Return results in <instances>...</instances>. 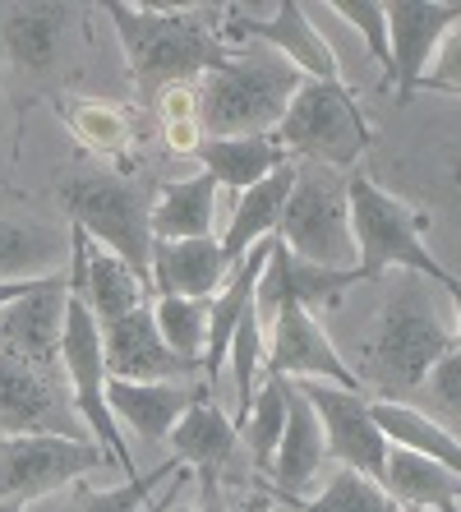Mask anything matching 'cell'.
<instances>
[{"mask_svg": "<svg viewBox=\"0 0 461 512\" xmlns=\"http://www.w3.org/2000/svg\"><path fill=\"white\" fill-rule=\"evenodd\" d=\"M222 240H153V291L157 296H185V300H213L226 286Z\"/></svg>", "mask_w": 461, "mask_h": 512, "instance_id": "obj_22", "label": "cell"}, {"mask_svg": "<svg viewBox=\"0 0 461 512\" xmlns=\"http://www.w3.org/2000/svg\"><path fill=\"white\" fill-rule=\"evenodd\" d=\"M171 448H176V462L194 466L203 485V503L222 499V466L231 462L240 443V429L217 411V402H208V393L194 397V406L176 420V429L166 434Z\"/></svg>", "mask_w": 461, "mask_h": 512, "instance_id": "obj_21", "label": "cell"}, {"mask_svg": "<svg viewBox=\"0 0 461 512\" xmlns=\"http://www.w3.org/2000/svg\"><path fill=\"white\" fill-rule=\"evenodd\" d=\"M291 512H406V508L392 499L379 480L360 476L351 466H337L328 476V485H323L314 499L296 503Z\"/></svg>", "mask_w": 461, "mask_h": 512, "instance_id": "obj_31", "label": "cell"}, {"mask_svg": "<svg viewBox=\"0 0 461 512\" xmlns=\"http://www.w3.org/2000/svg\"><path fill=\"white\" fill-rule=\"evenodd\" d=\"M153 185L120 171L102 176H70L60 185L65 217L83 236L111 250L120 263H130L148 291H153Z\"/></svg>", "mask_w": 461, "mask_h": 512, "instance_id": "obj_4", "label": "cell"}, {"mask_svg": "<svg viewBox=\"0 0 461 512\" xmlns=\"http://www.w3.org/2000/svg\"><path fill=\"white\" fill-rule=\"evenodd\" d=\"M28 434L88 439V429L74 411L70 383L0 351V439H28Z\"/></svg>", "mask_w": 461, "mask_h": 512, "instance_id": "obj_10", "label": "cell"}, {"mask_svg": "<svg viewBox=\"0 0 461 512\" xmlns=\"http://www.w3.org/2000/svg\"><path fill=\"white\" fill-rule=\"evenodd\" d=\"M383 489L402 503L406 512L434 508V512H457L461 508V480L443 471L438 462L411 453V448H388V471H383Z\"/></svg>", "mask_w": 461, "mask_h": 512, "instance_id": "obj_25", "label": "cell"}, {"mask_svg": "<svg viewBox=\"0 0 461 512\" xmlns=\"http://www.w3.org/2000/svg\"><path fill=\"white\" fill-rule=\"evenodd\" d=\"M60 374L70 383L74 411H79L83 429L97 448H107L111 462H120L125 476H139L130 443L120 439V425L107 411V360H102V328H97L93 310L83 305V296L65 291V323H60Z\"/></svg>", "mask_w": 461, "mask_h": 512, "instance_id": "obj_8", "label": "cell"}, {"mask_svg": "<svg viewBox=\"0 0 461 512\" xmlns=\"http://www.w3.org/2000/svg\"><path fill=\"white\" fill-rule=\"evenodd\" d=\"M203 388L190 383H125L107 379V411L116 425H130L143 443H162L176 420L194 406Z\"/></svg>", "mask_w": 461, "mask_h": 512, "instance_id": "obj_23", "label": "cell"}, {"mask_svg": "<svg viewBox=\"0 0 461 512\" xmlns=\"http://www.w3.org/2000/svg\"><path fill=\"white\" fill-rule=\"evenodd\" d=\"M28 503H14V499H0V512H24Z\"/></svg>", "mask_w": 461, "mask_h": 512, "instance_id": "obj_42", "label": "cell"}, {"mask_svg": "<svg viewBox=\"0 0 461 512\" xmlns=\"http://www.w3.org/2000/svg\"><path fill=\"white\" fill-rule=\"evenodd\" d=\"M305 74L263 42L226 47L199 84V125L208 139H272Z\"/></svg>", "mask_w": 461, "mask_h": 512, "instance_id": "obj_2", "label": "cell"}, {"mask_svg": "<svg viewBox=\"0 0 461 512\" xmlns=\"http://www.w3.org/2000/svg\"><path fill=\"white\" fill-rule=\"evenodd\" d=\"M286 393H291V379L282 374H268L263 388L254 393V406H249L245 416V443H249V457H254V471H268L272 466V453H277V443H282V429H286Z\"/></svg>", "mask_w": 461, "mask_h": 512, "instance_id": "obj_30", "label": "cell"}, {"mask_svg": "<svg viewBox=\"0 0 461 512\" xmlns=\"http://www.w3.org/2000/svg\"><path fill=\"white\" fill-rule=\"evenodd\" d=\"M194 157H199L203 176H213L217 185H226V190H236V194L254 190L282 162H291L272 139H203Z\"/></svg>", "mask_w": 461, "mask_h": 512, "instance_id": "obj_27", "label": "cell"}, {"mask_svg": "<svg viewBox=\"0 0 461 512\" xmlns=\"http://www.w3.org/2000/svg\"><path fill=\"white\" fill-rule=\"evenodd\" d=\"M153 107H157V120H162V125H176V120H199V93H194V88H185V84L166 88Z\"/></svg>", "mask_w": 461, "mask_h": 512, "instance_id": "obj_37", "label": "cell"}, {"mask_svg": "<svg viewBox=\"0 0 461 512\" xmlns=\"http://www.w3.org/2000/svg\"><path fill=\"white\" fill-rule=\"evenodd\" d=\"M461 24V5H388V51H392V84H397V102L415 93V84L425 79L434 51L443 47V37Z\"/></svg>", "mask_w": 461, "mask_h": 512, "instance_id": "obj_20", "label": "cell"}, {"mask_svg": "<svg viewBox=\"0 0 461 512\" xmlns=\"http://www.w3.org/2000/svg\"><path fill=\"white\" fill-rule=\"evenodd\" d=\"M332 19L351 24L355 33L365 37L369 56L383 65V74L392 79V51H388V5H323Z\"/></svg>", "mask_w": 461, "mask_h": 512, "instance_id": "obj_35", "label": "cell"}, {"mask_svg": "<svg viewBox=\"0 0 461 512\" xmlns=\"http://www.w3.org/2000/svg\"><path fill=\"white\" fill-rule=\"evenodd\" d=\"M102 10L125 47L134 93L148 107L166 88H190V79H203L226 51L213 28L199 19V10H162V5H102Z\"/></svg>", "mask_w": 461, "mask_h": 512, "instance_id": "obj_3", "label": "cell"}, {"mask_svg": "<svg viewBox=\"0 0 461 512\" xmlns=\"http://www.w3.org/2000/svg\"><path fill=\"white\" fill-rule=\"evenodd\" d=\"M65 286H70V296H83V305L93 310L97 328H107V323L134 314L153 296V291L134 277L130 263H120L111 250L93 245L74 222H70V273H65Z\"/></svg>", "mask_w": 461, "mask_h": 512, "instance_id": "obj_14", "label": "cell"}, {"mask_svg": "<svg viewBox=\"0 0 461 512\" xmlns=\"http://www.w3.org/2000/svg\"><path fill=\"white\" fill-rule=\"evenodd\" d=\"M346 213H351V240H355V273L360 282H379L392 268L429 277L443 291H457V277L425 250L420 240V217L406 208L397 194H388L383 185H374L369 176L351 171L346 176Z\"/></svg>", "mask_w": 461, "mask_h": 512, "instance_id": "obj_5", "label": "cell"}, {"mask_svg": "<svg viewBox=\"0 0 461 512\" xmlns=\"http://www.w3.org/2000/svg\"><path fill=\"white\" fill-rule=\"evenodd\" d=\"M369 411H374V425L383 429V439L392 448H411V453L429 457V462H438L443 471H452L461 480V443L452 439L448 429H438L434 420L420 416L406 402H369Z\"/></svg>", "mask_w": 461, "mask_h": 512, "instance_id": "obj_29", "label": "cell"}, {"mask_svg": "<svg viewBox=\"0 0 461 512\" xmlns=\"http://www.w3.org/2000/svg\"><path fill=\"white\" fill-rule=\"evenodd\" d=\"M272 143L282 148L291 162H323V167H355L369 148V125L355 107L351 88L332 84H300L291 97L282 125L272 130Z\"/></svg>", "mask_w": 461, "mask_h": 512, "instance_id": "obj_7", "label": "cell"}, {"mask_svg": "<svg viewBox=\"0 0 461 512\" xmlns=\"http://www.w3.org/2000/svg\"><path fill=\"white\" fill-rule=\"evenodd\" d=\"M185 485H190V471L180 466V471H176V480L166 485V494H162V499H157V503H148V508H143V512H171V508H176V494H180V489H185Z\"/></svg>", "mask_w": 461, "mask_h": 512, "instance_id": "obj_39", "label": "cell"}, {"mask_svg": "<svg viewBox=\"0 0 461 512\" xmlns=\"http://www.w3.org/2000/svg\"><path fill=\"white\" fill-rule=\"evenodd\" d=\"M180 466L185 462H166L157 471H139L134 480H125L116 489H79V499H74L70 512H143L148 508V494L157 485H166V480H176Z\"/></svg>", "mask_w": 461, "mask_h": 512, "instance_id": "obj_34", "label": "cell"}, {"mask_svg": "<svg viewBox=\"0 0 461 512\" xmlns=\"http://www.w3.org/2000/svg\"><path fill=\"white\" fill-rule=\"evenodd\" d=\"M291 185H296V162H282L268 180H259L254 190H245L236 199V213H231L226 236H222V259L231 273H236V263L245 259L259 240H268L272 231H277L282 208H286V199H291Z\"/></svg>", "mask_w": 461, "mask_h": 512, "instance_id": "obj_24", "label": "cell"}, {"mask_svg": "<svg viewBox=\"0 0 461 512\" xmlns=\"http://www.w3.org/2000/svg\"><path fill=\"white\" fill-rule=\"evenodd\" d=\"M194 512H226V503H222V499H213V503H199Z\"/></svg>", "mask_w": 461, "mask_h": 512, "instance_id": "obj_41", "label": "cell"}, {"mask_svg": "<svg viewBox=\"0 0 461 512\" xmlns=\"http://www.w3.org/2000/svg\"><path fill=\"white\" fill-rule=\"evenodd\" d=\"M263 370L282 374V379H319L360 393V379L332 346L328 328L309 310H282L268 323V351H263Z\"/></svg>", "mask_w": 461, "mask_h": 512, "instance_id": "obj_12", "label": "cell"}, {"mask_svg": "<svg viewBox=\"0 0 461 512\" xmlns=\"http://www.w3.org/2000/svg\"><path fill=\"white\" fill-rule=\"evenodd\" d=\"M102 466L107 448H97L93 439H56V434L0 439V499L37 503Z\"/></svg>", "mask_w": 461, "mask_h": 512, "instance_id": "obj_9", "label": "cell"}, {"mask_svg": "<svg viewBox=\"0 0 461 512\" xmlns=\"http://www.w3.org/2000/svg\"><path fill=\"white\" fill-rule=\"evenodd\" d=\"M379 282L383 300L351 374L369 402H411L438 360L452 351V300L443 286L406 268H392Z\"/></svg>", "mask_w": 461, "mask_h": 512, "instance_id": "obj_1", "label": "cell"}, {"mask_svg": "<svg viewBox=\"0 0 461 512\" xmlns=\"http://www.w3.org/2000/svg\"><path fill=\"white\" fill-rule=\"evenodd\" d=\"M60 120L88 153L107 157V162H130L134 153V120L116 102H97V97H60Z\"/></svg>", "mask_w": 461, "mask_h": 512, "instance_id": "obj_28", "label": "cell"}, {"mask_svg": "<svg viewBox=\"0 0 461 512\" xmlns=\"http://www.w3.org/2000/svg\"><path fill=\"white\" fill-rule=\"evenodd\" d=\"M102 360H107V379L125 383H185L190 374H199V365L180 360L162 342L148 305L102 328Z\"/></svg>", "mask_w": 461, "mask_h": 512, "instance_id": "obj_17", "label": "cell"}, {"mask_svg": "<svg viewBox=\"0 0 461 512\" xmlns=\"http://www.w3.org/2000/svg\"><path fill=\"white\" fill-rule=\"evenodd\" d=\"M457 180H461V167H457Z\"/></svg>", "mask_w": 461, "mask_h": 512, "instance_id": "obj_43", "label": "cell"}, {"mask_svg": "<svg viewBox=\"0 0 461 512\" xmlns=\"http://www.w3.org/2000/svg\"><path fill=\"white\" fill-rule=\"evenodd\" d=\"M351 286H360V273H328V268L300 263L282 240L272 236L268 263H263V273H259V291H254V314H259L263 333H268V323L282 310L314 314L319 305H328V300H342Z\"/></svg>", "mask_w": 461, "mask_h": 512, "instance_id": "obj_15", "label": "cell"}, {"mask_svg": "<svg viewBox=\"0 0 461 512\" xmlns=\"http://www.w3.org/2000/svg\"><path fill=\"white\" fill-rule=\"evenodd\" d=\"M79 14V5H0V60L19 74H56Z\"/></svg>", "mask_w": 461, "mask_h": 512, "instance_id": "obj_16", "label": "cell"}, {"mask_svg": "<svg viewBox=\"0 0 461 512\" xmlns=\"http://www.w3.org/2000/svg\"><path fill=\"white\" fill-rule=\"evenodd\" d=\"M272 236L300 263L328 268V273H355L351 213H346V171L323 162H296V185L282 208V222Z\"/></svg>", "mask_w": 461, "mask_h": 512, "instance_id": "obj_6", "label": "cell"}, {"mask_svg": "<svg viewBox=\"0 0 461 512\" xmlns=\"http://www.w3.org/2000/svg\"><path fill=\"white\" fill-rule=\"evenodd\" d=\"M213 208H217V180L190 176L176 185H162L153 194V240H199L213 236Z\"/></svg>", "mask_w": 461, "mask_h": 512, "instance_id": "obj_26", "label": "cell"}, {"mask_svg": "<svg viewBox=\"0 0 461 512\" xmlns=\"http://www.w3.org/2000/svg\"><path fill=\"white\" fill-rule=\"evenodd\" d=\"M162 139H166V148H171V153L194 157V153H199V143L208 139V134H203L199 120H176V125H162Z\"/></svg>", "mask_w": 461, "mask_h": 512, "instance_id": "obj_38", "label": "cell"}, {"mask_svg": "<svg viewBox=\"0 0 461 512\" xmlns=\"http://www.w3.org/2000/svg\"><path fill=\"white\" fill-rule=\"evenodd\" d=\"M323 462H328V443H323V425L314 416V406L305 402L296 383L286 393V429L282 443L272 453V466L263 476H272L277 485V499H286V508L314 499L323 489Z\"/></svg>", "mask_w": 461, "mask_h": 512, "instance_id": "obj_19", "label": "cell"}, {"mask_svg": "<svg viewBox=\"0 0 461 512\" xmlns=\"http://www.w3.org/2000/svg\"><path fill=\"white\" fill-rule=\"evenodd\" d=\"M65 273L42 282L0 310V351L42 374H60V323H65ZM65 379V374H60Z\"/></svg>", "mask_w": 461, "mask_h": 512, "instance_id": "obj_13", "label": "cell"}, {"mask_svg": "<svg viewBox=\"0 0 461 512\" xmlns=\"http://www.w3.org/2000/svg\"><path fill=\"white\" fill-rule=\"evenodd\" d=\"M448 300H452V351H461V286Z\"/></svg>", "mask_w": 461, "mask_h": 512, "instance_id": "obj_40", "label": "cell"}, {"mask_svg": "<svg viewBox=\"0 0 461 512\" xmlns=\"http://www.w3.org/2000/svg\"><path fill=\"white\" fill-rule=\"evenodd\" d=\"M153 323L162 342L176 351L180 360L199 365L203 360V342H208V300H185V296H157L148 300Z\"/></svg>", "mask_w": 461, "mask_h": 512, "instance_id": "obj_32", "label": "cell"}, {"mask_svg": "<svg viewBox=\"0 0 461 512\" xmlns=\"http://www.w3.org/2000/svg\"><path fill=\"white\" fill-rule=\"evenodd\" d=\"M70 263V227L0 199V282H42Z\"/></svg>", "mask_w": 461, "mask_h": 512, "instance_id": "obj_18", "label": "cell"}, {"mask_svg": "<svg viewBox=\"0 0 461 512\" xmlns=\"http://www.w3.org/2000/svg\"><path fill=\"white\" fill-rule=\"evenodd\" d=\"M415 88H429V93H434V88H452V93H461V24L443 37V47L434 51L425 79Z\"/></svg>", "mask_w": 461, "mask_h": 512, "instance_id": "obj_36", "label": "cell"}, {"mask_svg": "<svg viewBox=\"0 0 461 512\" xmlns=\"http://www.w3.org/2000/svg\"><path fill=\"white\" fill-rule=\"evenodd\" d=\"M305 393V402L314 406V416L323 425V443H328V457H337L342 466L360 471V476L379 480L388 471V448L383 429L374 425V411H369L365 393H351V388H337V383H319V379H291Z\"/></svg>", "mask_w": 461, "mask_h": 512, "instance_id": "obj_11", "label": "cell"}, {"mask_svg": "<svg viewBox=\"0 0 461 512\" xmlns=\"http://www.w3.org/2000/svg\"><path fill=\"white\" fill-rule=\"evenodd\" d=\"M406 406H415L420 416H429L438 429H448L452 439L461 443V351H448L438 360L434 374L420 383V393Z\"/></svg>", "mask_w": 461, "mask_h": 512, "instance_id": "obj_33", "label": "cell"}]
</instances>
